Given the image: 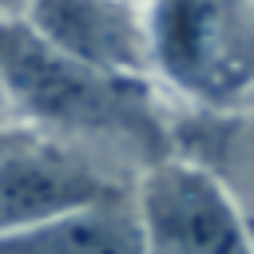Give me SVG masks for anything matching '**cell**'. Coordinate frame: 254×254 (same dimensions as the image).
<instances>
[{"label":"cell","mask_w":254,"mask_h":254,"mask_svg":"<svg viewBox=\"0 0 254 254\" xmlns=\"http://www.w3.org/2000/svg\"><path fill=\"white\" fill-rule=\"evenodd\" d=\"M151 75L206 111L254 95V0H147Z\"/></svg>","instance_id":"obj_2"},{"label":"cell","mask_w":254,"mask_h":254,"mask_svg":"<svg viewBox=\"0 0 254 254\" xmlns=\"http://www.w3.org/2000/svg\"><path fill=\"white\" fill-rule=\"evenodd\" d=\"M119 187L131 183L111 167L95 163L91 155L32 131L0 155V234L87 206Z\"/></svg>","instance_id":"obj_4"},{"label":"cell","mask_w":254,"mask_h":254,"mask_svg":"<svg viewBox=\"0 0 254 254\" xmlns=\"http://www.w3.org/2000/svg\"><path fill=\"white\" fill-rule=\"evenodd\" d=\"M0 254H143L135 187L0 234Z\"/></svg>","instance_id":"obj_6"},{"label":"cell","mask_w":254,"mask_h":254,"mask_svg":"<svg viewBox=\"0 0 254 254\" xmlns=\"http://www.w3.org/2000/svg\"><path fill=\"white\" fill-rule=\"evenodd\" d=\"M250 175H254V139H250Z\"/></svg>","instance_id":"obj_10"},{"label":"cell","mask_w":254,"mask_h":254,"mask_svg":"<svg viewBox=\"0 0 254 254\" xmlns=\"http://www.w3.org/2000/svg\"><path fill=\"white\" fill-rule=\"evenodd\" d=\"M0 87L8 119L135 175L175 151L151 75H119L64 56L24 20H0Z\"/></svg>","instance_id":"obj_1"},{"label":"cell","mask_w":254,"mask_h":254,"mask_svg":"<svg viewBox=\"0 0 254 254\" xmlns=\"http://www.w3.org/2000/svg\"><path fill=\"white\" fill-rule=\"evenodd\" d=\"M0 119H8V103H4V87H0Z\"/></svg>","instance_id":"obj_9"},{"label":"cell","mask_w":254,"mask_h":254,"mask_svg":"<svg viewBox=\"0 0 254 254\" xmlns=\"http://www.w3.org/2000/svg\"><path fill=\"white\" fill-rule=\"evenodd\" d=\"M28 135H32V131H28L24 123H16V119H0V155L12 151V147H16L20 139H28Z\"/></svg>","instance_id":"obj_7"},{"label":"cell","mask_w":254,"mask_h":254,"mask_svg":"<svg viewBox=\"0 0 254 254\" xmlns=\"http://www.w3.org/2000/svg\"><path fill=\"white\" fill-rule=\"evenodd\" d=\"M20 20L71 60L119 75H151L147 12L139 0H28Z\"/></svg>","instance_id":"obj_5"},{"label":"cell","mask_w":254,"mask_h":254,"mask_svg":"<svg viewBox=\"0 0 254 254\" xmlns=\"http://www.w3.org/2000/svg\"><path fill=\"white\" fill-rule=\"evenodd\" d=\"M28 0H0V20H20Z\"/></svg>","instance_id":"obj_8"},{"label":"cell","mask_w":254,"mask_h":254,"mask_svg":"<svg viewBox=\"0 0 254 254\" xmlns=\"http://www.w3.org/2000/svg\"><path fill=\"white\" fill-rule=\"evenodd\" d=\"M143 254H254L234 190L202 159L171 151L135 175Z\"/></svg>","instance_id":"obj_3"}]
</instances>
